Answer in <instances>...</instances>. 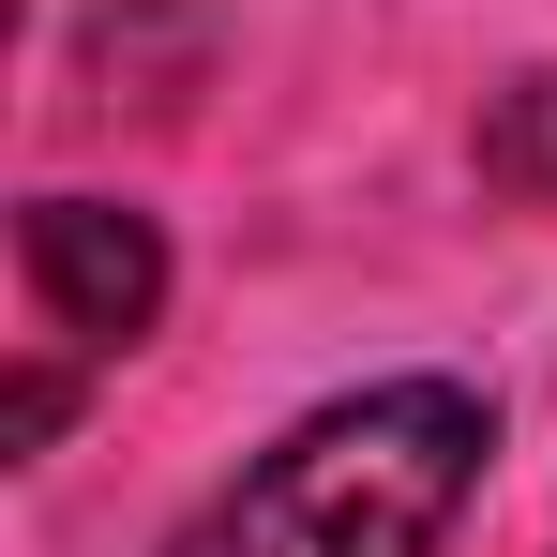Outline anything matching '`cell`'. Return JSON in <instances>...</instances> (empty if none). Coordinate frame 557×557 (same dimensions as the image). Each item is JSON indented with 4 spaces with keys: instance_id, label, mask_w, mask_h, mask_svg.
<instances>
[{
    "instance_id": "7a4b0ae2",
    "label": "cell",
    "mask_w": 557,
    "mask_h": 557,
    "mask_svg": "<svg viewBox=\"0 0 557 557\" xmlns=\"http://www.w3.org/2000/svg\"><path fill=\"white\" fill-rule=\"evenodd\" d=\"M15 272H30V301H46L76 347H136V332L166 317V226L121 211V196H30Z\"/></svg>"
},
{
    "instance_id": "277c9868",
    "label": "cell",
    "mask_w": 557,
    "mask_h": 557,
    "mask_svg": "<svg viewBox=\"0 0 557 557\" xmlns=\"http://www.w3.org/2000/svg\"><path fill=\"white\" fill-rule=\"evenodd\" d=\"M61 407H76V392H61V376L30 362L15 392H0V453H46V437H61Z\"/></svg>"
},
{
    "instance_id": "6da1fadb",
    "label": "cell",
    "mask_w": 557,
    "mask_h": 557,
    "mask_svg": "<svg viewBox=\"0 0 557 557\" xmlns=\"http://www.w3.org/2000/svg\"><path fill=\"white\" fill-rule=\"evenodd\" d=\"M482 453H497V422L467 376H376L347 407L286 422L242 482H211L166 557H437Z\"/></svg>"
},
{
    "instance_id": "3957f363",
    "label": "cell",
    "mask_w": 557,
    "mask_h": 557,
    "mask_svg": "<svg viewBox=\"0 0 557 557\" xmlns=\"http://www.w3.org/2000/svg\"><path fill=\"white\" fill-rule=\"evenodd\" d=\"M482 182H512V196H543V211H557V61L482 106Z\"/></svg>"
}]
</instances>
